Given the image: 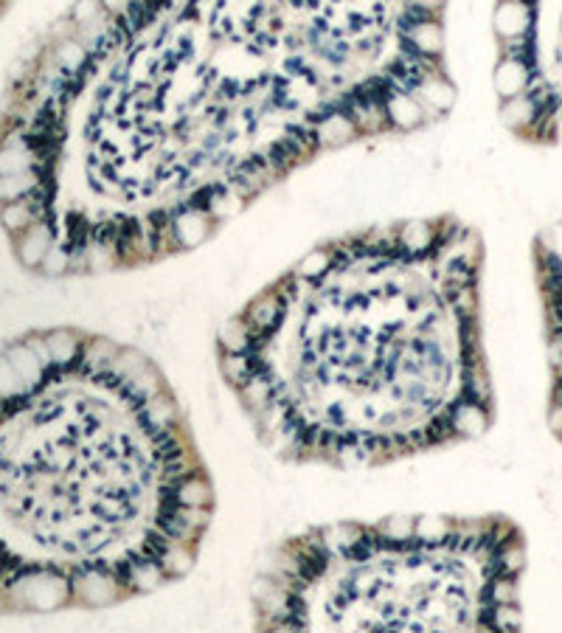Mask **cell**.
<instances>
[{
	"label": "cell",
	"instance_id": "3",
	"mask_svg": "<svg viewBox=\"0 0 562 633\" xmlns=\"http://www.w3.org/2000/svg\"><path fill=\"white\" fill-rule=\"evenodd\" d=\"M529 541L504 513L386 515L281 538L250 586L256 631H517Z\"/></svg>",
	"mask_w": 562,
	"mask_h": 633
},
{
	"label": "cell",
	"instance_id": "1",
	"mask_svg": "<svg viewBox=\"0 0 562 633\" xmlns=\"http://www.w3.org/2000/svg\"><path fill=\"white\" fill-rule=\"evenodd\" d=\"M484 237L456 214L320 239L231 313L216 372L273 459L377 470L497 420Z\"/></svg>",
	"mask_w": 562,
	"mask_h": 633
},
{
	"label": "cell",
	"instance_id": "2",
	"mask_svg": "<svg viewBox=\"0 0 562 633\" xmlns=\"http://www.w3.org/2000/svg\"><path fill=\"white\" fill-rule=\"evenodd\" d=\"M216 490L141 347L48 327L0 347V613L105 611L197 566Z\"/></svg>",
	"mask_w": 562,
	"mask_h": 633
},
{
	"label": "cell",
	"instance_id": "5",
	"mask_svg": "<svg viewBox=\"0 0 562 633\" xmlns=\"http://www.w3.org/2000/svg\"><path fill=\"white\" fill-rule=\"evenodd\" d=\"M531 279L543 324L546 425L562 445V220L531 239Z\"/></svg>",
	"mask_w": 562,
	"mask_h": 633
},
{
	"label": "cell",
	"instance_id": "4",
	"mask_svg": "<svg viewBox=\"0 0 562 633\" xmlns=\"http://www.w3.org/2000/svg\"><path fill=\"white\" fill-rule=\"evenodd\" d=\"M492 37L501 127L524 144L562 146V0H497Z\"/></svg>",
	"mask_w": 562,
	"mask_h": 633
}]
</instances>
